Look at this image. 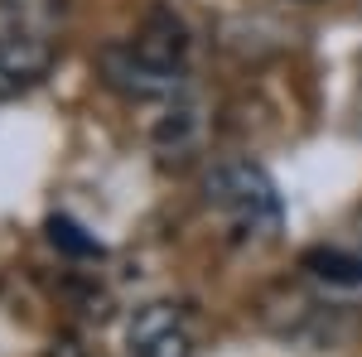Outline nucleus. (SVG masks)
I'll return each mask as SVG.
<instances>
[{
    "label": "nucleus",
    "instance_id": "f257e3e1",
    "mask_svg": "<svg viewBox=\"0 0 362 357\" xmlns=\"http://www.w3.org/2000/svg\"><path fill=\"white\" fill-rule=\"evenodd\" d=\"M97 73L126 102H179L189 87V29L155 5L131 39H112L97 54Z\"/></svg>",
    "mask_w": 362,
    "mask_h": 357
},
{
    "label": "nucleus",
    "instance_id": "f03ea898",
    "mask_svg": "<svg viewBox=\"0 0 362 357\" xmlns=\"http://www.w3.org/2000/svg\"><path fill=\"white\" fill-rule=\"evenodd\" d=\"M203 203L227 227V237L247 247L276 242L285 227V198L256 160H218L203 174Z\"/></svg>",
    "mask_w": 362,
    "mask_h": 357
},
{
    "label": "nucleus",
    "instance_id": "7ed1b4c3",
    "mask_svg": "<svg viewBox=\"0 0 362 357\" xmlns=\"http://www.w3.org/2000/svg\"><path fill=\"white\" fill-rule=\"evenodd\" d=\"M68 0H0V102L34 87L58 58Z\"/></svg>",
    "mask_w": 362,
    "mask_h": 357
},
{
    "label": "nucleus",
    "instance_id": "20e7f679",
    "mask_svg": "<svg viewBox=\"0 0 362 357\" xmlns=\"http://www.w3.org/2000/svg\"><path fill=\"white\" fill-rule=\"evenodd\" d=\"M126 348H131V357H194L189 309L174 300L140 304L126 324Z\"/></svg>",
    "mask_w": 362,
    "mask_h": 357
},
{
    "label": "nucleus",
    "instance_id": "39448f33",
    "mask_svg": "<svg viewBox=\"0 0 362 357\" xmlns=\"http://www.w3.org/2000/svg\"><path fill=\"white\" fill-rule=\"evenodd\" d=\"M300 271L314 285H329V290H362V251L348 247H309L300 256Z\"/></svg>",
    "mask_w": 362,
    "mask_h": 357
},
{
    "label": "nucleus",
    "instance_id": "423d86ee",
    "mask_svg": "<svg viewBox=\"0 0 362 357\" xmlns=\"http://www.w3.org/2000/svg\"><path fill=\"white\" fill-rule=\"evenodd\" d=\"M155 140H160V150H179V155H184V150H194V140H198V107L174 102V111L160 121Z\"/></svg>",
    "mask_w": 362,
    "mask_h": 357
},
{
    "label": "nucleus",
    "instance_id": "0eeeda50",
    "mask_svg": "<svg viewBox=\"0 0 362 357\" xmlns=\"http://www.w3.org/2000/svg\"><path fill=\"white\" fill-rule=\"evenodd\" d=\"M49 242H54L63 256H83V261H102V242L87 237L73 218H49Z\"/></svg>",
    "mask_w": 362,
    "mask_h": 357
}]
</instances>
